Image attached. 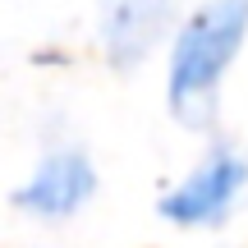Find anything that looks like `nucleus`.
Returning <instances> with one entry per match:
<instances>
[{
    "label": "nucleus",
    "mask_w": 248,
    "mask_h": 248,
    "mask_svg": "<svg viewBox=\"0 0 248 248\" xmlns=\"http://www.w3.org/2000/svg\"><path fill=\"white\" fill-rule=\"evenodd\" d=\"M92 184H97V175H92L83 152H55V156H46V166L28 179L18 202L42 212V216H69L92 198Z\"/></svg>",
    "instance_id": "nucleus-3"
},
{
    "label": "nucleus",
    "mask_w": 248,
    "mask_h": 248,
    "mask_svg": "<svg viewBox=\"0 0 248 248\" xmlns=\"http://www.w3.org/2000/svg\"><path fill=\"white\" fill-rule=\"evenodd\" d=\"M244 28H248V0H212L188 18L175 46V64H170V97H175L179 115L188 101L216 88V78L225 74V64L234 60L244 42Z\"/></svg>",
    "instance_id": "nucleus-1"
},
{
    "label": "nucleus",
    "mask_w": 248,
    "mask_h": 248,
    "mask_svg": "<svg viewBox=\"0 0 248 248\" xmlns=\"http://www.w3.org/2000/svg\"><path fill=\"white\" fill-rule=\"evenodd\" d=\"M244 179H248V166L221 152V156H212L188 184H179L175 193L161 202V212H166L170 221H179V225H202V221L221 216L225 207L234 202V193L244 188Z\"/></svg>",
    "instance_id": "nucleus-2"
},
{
    "label": "nucleus",
    "mask_w": 248,
    "mask_h": 248,
    "mask_svg": "<svg viewBox=\"0 0 248 248\" xmlns=\"http://www.w3.org/2000/svg\"><path fill=\"white\" fill-rule=\"evenodd\" d=\"M161 14H166V0H115L106 18V46L120 60H133L142 46H152Z\"/></svg>",
    "instance_id": "nucleus-4"
}]
</instances>
